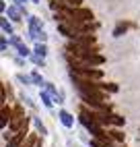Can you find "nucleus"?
I'll list each match as a JSON object with an SVG mask.
<instances>
[{
	"label": "nucleus",
	"instance_id": "obj_1",
	"mask_svg": "<svg viewBox=\"0 0 140 147\" xmlns=\"http://www.w3.org/2000/svg\"><path fill=\"white\" fill-rule=\"evenodd\" d=\"M68 17L70 19H76V21H91L93 19V13L91 11H87V8H70L68 11Z\"/></svg>",
	"mask_w": 140,
	"mask_h": 147
},
{
	"label": "nucleus",
	"instance_id": "obj_2",
	"mask_svg": "<svg viewBox=\"0 0 140 147\" xmlns=\"http://www.w3.org/2000/svg\"><path fill=\"white\" fill-rule=\"evenodd\" d=\"M74 44L76 46H83V48H93L95 46V37L93 35H76L74 37Z\"/></svg>",
	"mask_w": 140,
	"mask_h": 147
},
{
	"label": "nucleus",
	"instance_id": "obj_3",
	"mask_svg": "<svg viewBox=\"0 0 140 147\" xmlns=\"http://www.w3.org/2000/svg\"><path fill=\"white\" fill-rule=\"evenodd\" d=\"M25 135H27V124L23 126V131H19V133L13 137V139L6 143V147H19V145H21V141L25 139Z\"/></svg>",
	"mask_w": 140,
	"mask_h": 147
},
{
	"label": "nucleus",
	"instance_id": "obj_4",
	"mask_svg": "<svg viewBox=\"0 0 140 147\" xmlns=\"http://www.w3.org/2000/svg\"><path fill=\"white\" fill-rule=\"evenodd\" d=\"M6 15H8V19H13V21H21L23 19V13H21V6H8V11H6Z\"/></svg>",
	"mask_w": 140,
	"mask_h": 147
},
{
	"label": "nucleus",
	"instance_id": "obj_5",
	"mask_svg": "<svg viewBox=\"0 0 140 147\" xmlns=\"http://www.w3.org/2000/svg\"><path fill=\"white\" fill-rule=\"evenodd\" d=\"M58 116H60V120H62V124H64V126H72V124H74V118H72V116H70L66 110H62Z\"/></svg>",
	"mask_w": 140,
	"mask_h": 147
},
{
	"label": "nucleus",
	"instance_id": "obj_6",
	"mask_svg": "<svg viewBox=\"0 0 140 147\" xmlns=\"http://www.w3.org/2000/svg\"><path fill=\"white\" fill-rule=\"evenodd\" d=\"M52 97H54V95L49 93V91H45V89L41 91V102H43V106H47V108H52V104H54V102H52Z\"/></svg>",
	"mask_w": 140,
	"mask_h": 147
},
{
	"label": "nucleus",
	"instance_id": "obj_7",
	"mask_svg": "<svg viewBox=\"0 0 140 147\" xmlns=\"http://www.w3.org/2000/svg\"><path fill=\"white\" fill-rule=\"evenodd\" d=\"M0 25H2V31H4V33L13 35V27H11V23H8V19H6V17L0 19Z\"/></svg>",
	"mask_w": 140,
	"mask_h": 147
},
{
	"label": "nucleus",
	"instance_id": "obj_8",
	"mask_svg": "<svg viewBox=\"0 0 140 147\" xmlns=\"http://www.w3.org/2000/svg\"><path fill=\"white\" fill-rule=\"evenodd\" d=\"M35 54L45 58V54H47V48H45V44H43V42H37V46H35Z\"/></svg>",
	"mask_w": 140,
	"mask_h": 147
},
{
	"label": "nucleus",
	"instance_id": "obj_9",
	"mask_svg": "<svg viewBox=\"0 0 140 147\" xmlns=\"http://www.w3.org/2000/svg\"><path fill=\"white\" fill-rule=\"evenodd\" d=\"M107 118H109V122H111V124H124V122H126L122 116H115V114H107Z\"/></svg>",
	"mask_w": 140,
	"mask_h": 147
},
{
	"label": "nucleus",
	"instance_id": "obj_10",
	"mask_svg": "<svg viewBox=\"0 0 140 147\" xmlns=\"http://www.w3.org/2000/svg\"><path fill=\"white\" fill-rule=\"evenodd\" d=\"M126 29H128V25H126V23H119V25L115 27V31H113V37H119V35L126 31Z\"/></svg>",
	"mask_w": 140,
	"mask_h": 147
},
{
	"label": "nucleus",
	"instance_id": "obj_11",
	"mask_svg": "<svg viewBox=\"0 0 140 147\" xmlns=\"http://www.w3.org/2000/svg\"><path fill=\"white\" fill-rule=\"evenodd\" d=\"M17 50H19V54H21V56H29V54H31V52H29V48H27V46H25L23 42L17 46Z\"/></svg>",
	"mask_w": 140,
	"mask_h": 147
},
{
	"label": "nucleus",
	"instance_id": "obj_12",
	"mask_svg": "<svg viewBox=\"0 0 140 147\" xmlns=\"http://www.w3.org/2000/svg\"><path fill=\"white\" fill-rule=\"evenodd\" d=\"M11 116H13L11 110H6V108H4V110H2V126H6V122L11 120Z\"/></svg>",
	"mask_w": 140,
	"mask_h": 147
},
{
	"label": "nucleus",
	"instance_id": "obj_13",
	"mask_svg": "<svg viewBox=\"0 0 140 147\" xmlns=\"http://www.w3.org/2000/svg\"><path fill=\"white\" fill-rule=\"evenodd\" d=\"M31 81H33L35 85H43V79H41V75H39V73H33V75H31Z\"/></svg>",
	"mask_w": 140,
	"mask_h": 147
},
{
	"label": "nucleus",
	"instance_id": "obj_14",
	"mask_svg": "<svg viewBox=\"0 0 140 147\" xmlns=\"http://www.w3.org/2000/svg\"><path fill=\"white\" fill-rule=\"evenodd\" d=\"M33 62H35V64H43V56H37V54H33Z\"/></svg>",
	"mask_w": 140,
	"mask_h": 147
},
{
	"label": "nucleus",
	"instance_id": "obj_15",
	"mask_svg": "<svg viewBox=\"0 0 140 147\" xmlns=\"http://www.w3.org/2000/svg\"><path fill=\"white\" fill-rule=\"evenodd\" d=\"M11 44H13V46H19V44H21V37H19V35H13V37H11Z\"/></svg>",
	"mask_w": 140,
	"mask_h": 147
},
{
	"label": "nucleus",
	"instance_id": "obj_16",
	"mask_svg": "<svg viewBox=\"0 0 140 147\" xmlns=\"http://www.w3.org/2000/svg\"><path fill=\"white\" fill-rule=\"evenodd\" d=\"M19 81L25 83V85H29V81H31V79H29V77H25V75H19Z\"/></svg>",
	"mask_w": 140,
	"mask_h": 147
},
{
	"label": "nucleus",
	"instance_id": "obj_17",
	"mask_svg": "<svg viewBox=\"0 0 140 147\" xmlns=\"http://www.w3.org/2000/svg\"><path fill=\"white\" fill-rule=\"evenodd\" d=\"M0 46H2V52L8 50V42H6V37H2V42H0Z\"/></svg>",
	"mask_w": 140,
	"mask_h": 147
},
{
	"label": "nucleus",
	"instance_id": "obj_18",
	"mask_svg": "<svg viewBox=\"0 0 140 147\" xmlns=\"http://www.w3.org/2000/svg\"><path fill=\"white\" fill-rule=\"evenodd\" d=\"M15 4H17V6H25L27 0H15Z\"/></svg>",
	"mask_w": 140,
	"mask_h": 147
},
{
	"label": "nucleus",
	"instance_id": "obj_19",
	"mask_svg": "<svg viewBox=\"0 0 140 147\" xmlns=\"http://www.w3.org/2000/svg\"><path fill=\"white\" fill-rule=\"evenodd\" d=\"M111 135H113V139H115V141H122V139H124V137L119 135V133H111Z\"/></svg>",
	"mask_w": 140,
	"mask_h": 147
},
{
	"label": "nucleus",
	"instance_id": "obj_20",
	"mask_svg": "<svg viewBox=\"0 0 140 147\" xmlns=\"http://www.w3.org/2000/svg\"><path fill=\"white\" fill-rule=\"evenodd\" d=\"M33 2H35V4H37V2H39V0H33Z\"/></svg>",
	"mask_w": 140,
	"mask_h": 147
}]
</instances>
